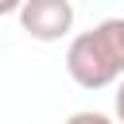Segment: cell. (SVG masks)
Returning a JSON list of instances; mask_svg holds the SVG:
<instances>
[{
    "label": "cell",
    "mask_w": 124,
    "mask_h": 124,
    "mask_svg": "<svg viewBox=\"0 0 124 124\" xmlns=\"http://www.w3.org/2000/svg\"><path fill=\"white\" fill-rule=\"evenodd\" d=\"M66 74H70L81 89H105V85H112V81L124 78V58H120L112 35L105 31V23L81 31L78 39H70Z\"/></svg>",
    "instance_id": "6da1fadb"
},
{
    "label": "cell",
    "mask_w": 124,
    "mask_h": 124,
    "mask_svg": "<svg viewBox=\"0 0 124 124\" xmlns=\"http://www.w3.org/2000/svg\"><path fill=\"white\" fill-rule=\"evenodd\" d=\"M19 27L39 43H58L74 31V4L70 0H23L16 12Z\"/></svg>",
    "instance_id": "7a4b0ae2"
},
{
    "label": "cell",
    "mask_w": 124,
    "mask_h": 124,
    "mask_svg": "<svg viewBox=\"0 0 124 124\" xmlns=\"http://www.w3.org/2000/svg\"><path fill=\"white\" fill-rule=\"evenodd\" d=\"M66 124H116L112 116H105V112H93V108H81V112H74Z\"/></svg>",
    "instance_id": "3957f363"
},
{
    "label": "cell",
    "mask_w": 124,
    "mask_h": 124,
    "mask_svg": "<svg viewBox=\"0 0 124 124\" xmlns=\"http://www.w3.org/2000/svg\"><path fill=\"white\" fill-rule=\"evenodd\" d=\"M112 112H116V124H124V78L116 81V101H112Z\"/></svg>",
    "instance_id": "277c9868"
},
{
    "label": "cell",
    "mask_w": 124,
    "mask_h": 124,
    "mask_svg": "<svg viewBox=\"0 0 124 124\" xmlns=\"http://www.w3.org/2000/svg\"><path fill=\"white\" fill-rule=\"evenodd\" d=\"M19 8H23V0H0V16H12Z\"/></svg>",
    "instance_id": "5b68a950"
}]
</instances>
